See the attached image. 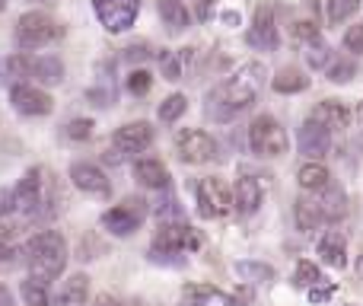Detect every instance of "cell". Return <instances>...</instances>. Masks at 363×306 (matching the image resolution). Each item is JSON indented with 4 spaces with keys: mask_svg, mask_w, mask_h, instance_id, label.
<instances>
[{
    "mask_svg": "<svg viewBox=\"0 0 363 306\" xmlns=\"http://www.w3.org/2000/svg\"><path fill=\"white\" fill-rule=\"evenodd\" d=\"M262 83H264L262 64H245V67H239L230 80H223L220 87L211 89V96H207V115H211L213 121H233L239 112H245V109L255 102Z\"/></svg>",
    "mask_w": 363,
    "mask_h": 306,
    "instance_id": "6da1fadb",
    "label": "cell"
},
{
    "mask_svg": "<svg viewBox=\"0 0 363 306\" xmlns=\"http://www.w3.org/2000/svg\"><path fill=\"white\" fill-rule=\"evenodd\" d=\"M26 265H29V275L38 278V281H55L57 275L67 265V243L57 230H45L38 236H32L26 243Z\"/></svg>",
    "mask_w": 363,
    "mask_h": 306,
    "instance_id": "7a4b0ae2",
    "label": "cell"
},
{
    "mask_svg": "<svg viewBox=\"0 0 363 306\" xmlns=\"http://www.w3.org/2000/svg\"><path fill=\"white\" fill-rule=\"evenodd\" d=\"M201 246V236L185 224H169L160 230L157 243L150 249V258L153 262H166V265H182L179 258L172 256H182V252H194Z\"/></svg>",
    "mask_w": 363,
    "mask_h": 306,
    "instance_id": "3957f363",
    "label": "cell"
},
{
    "mask_svg": "<svg viewBox=\"0 0 363 306\" xmlns=\"http://www.w3.org/2000/svg\"><path fill=\"white\" fill-rule=\"evenodd\" d=\"M287 144H290L287 131L271 115H258L249 125V147L255 156H284L287 153Z\"/></svg>",
    "mask_w": 363,
    "mask_h": 306,
    "instance_id": "277c9868",
    "label": "cell"
},
{
    "mask_svg": "<svg viewBox=\"0 0 363 306\" xmlns=\"http://www.w3.org/2000/svg\"><path fill=\"white\" fill-rule=\"evenodd\" d=\"M61 38V26L42 10H32V13H23L16 23V42L19 48H42V45L55 42Z\"/></svg>",
    "mask_w": 363,
    "mask_h": 306,
    "instance_id": "5b68a950",
    "label": "cell"
},
{
    "mask_svg": "<svg viewBox=\"0 0 363 306\" xmlns=\"http://www.w3.org/2000/svg\"><path fill=\"white\" fill-rule=\"evenodd\" d=\"M13 207L16 217H38L45 211V179L42 169H29L13 188Z\"/></svg>",
    "mask_w": 363,
    "mask_h": 306,
    "instance_id": "8992f818",
    "label": "cell"
},
{
    "mask_svg": "<svg viewBox=\"0 0 363 306\" xmlns=\"http://www.w3.org/2000/svg\"><path fill=\"white\" fill-rule=\"evenodd\" d=\"M147 214H150V207H147L144 198H128L125 204L112 207V211L102 217V226H106L112 236H131V233L144 224Z\"/></svg>",
    "mask_w": 363,
    "mask_h": 306,
    "instance_id": "52a82bcc",
    "label": "cell"
},
{
    "mask_svg": "<svg viewBox=\"0 0 363 306\" xmlns=\"http://www.w3.org/2000/svg\"><path fill=\"white\" fill-rule=\"evenodd\" d=\"M233 207L236 204H233V192L226 188V182L213 179V175L198 182V214L201 217H207V220L226 217Z\"/></svg>",
    "mask_w": 363,
    "mask_h": 306,
    "instance_id": "ba28073f",
    "label": "cell"
},
{
    "mask_svg": "<svg viewBox=\"0 0 363 306\" xmlns=\"http://www.w3.org/2000/svg\"><path fill=\"white\" fill-rule=\"evenodd\" d=\"M140 13V0H96V16L106 32H125Z\"/></svg>",
    "mask_w": 363,
    "mask_h": 306,
    "instance_id": "9c48e42d",
    "label": "cell"
},
{
    "mask_svg": "<svg viewBox=\"0 0 363 306\" xmlns=\"http://www.w3.org/2000/svg\"><path fill=\"white\" fill-rule=\"evenodd\" d=\"M176 151L185 163H191V166H198V163H207L213 160V153H217V144H213V138L207 131H198V128H185V131L176 134Z\"/></svg>",
    "mask_w": 363,
    "mask_h": 306,
    "instance_id": "30bf717a",
    "label": "cell"
},
{
    "mask_svg": "<svg viewBox=\"0 0 363 306\" xmlns=\"http://www.w3.org/2000/svg\"><path fill=\"white\" fill-rule=\"evenodd\" d=\"M10 102H13V109H16L19 115H32V119L48 115L51 109H55L51 96L45 93V89H38V87H29V83H16V87L10 89Z\"/></svg>",
    "mask_w": 363,
    "mask_h": 306,
    "instance_id": "8fae6325",
    "label": "cell"
},
{
    "mask_svg": "<svg viewBox=\"0 0 363 306\" xmlns=\"http://www.w3.org/2000/svg\"><path fill=\"white\" fill-rule=\"evenodd\" d=\"M245 42H249L255 51H274L277 48L281 35H277V26H274V13H271V6H258V10H255V23H252V29L245 32Z\"/></svg>",
    "mask_w": 363,
    "mask_h": 306,
    "instance_id": "7c38bea8",
    "label": "cell"
},
{
    "mask_svg": "<svg viewBox=\"0 0 363 306\" xmlns=\"http://www.w3.org/2000/svg\"><path fill=\"white\" fill-rule=\"evenodd\" d=\"M328 151H332V131L325 125H319V121L306 119L300 128V153H306L313 163H319Z\"/></svg>",
    "mask_w": 363,
    "mask_h": 306,
    "instance_id": "4fadbf2b",
    "label": "cell"
},
{
    "mask_svg": "<svg viewBox=\"0 0 363 306\" xmlns=\"http://www.w3.org/2000/svg\"><path fill=\"white\" fill-rule=\"evenodd\" d=\"M70 179H74V185L80 188V192L96 195V198H108V195H112V185H108L106 173H102L99 166H93V163H74V166H70Z\"/></svg>",
    "mask_w": 363,
    "mask_h": 306,
    "instance_id": "5bb4252c",
    "label": "cell"
},
{
    "mask_svg": "<svg viewBox=\"0 0 363 306\" xmlns=\"http://www.w3.org/2000/svg\"><path fill=\"white\" fill-rule=\"evenodd\" d=\"M112 141L125 156L128 153H144L147 147L153 144V128L147 125V121H131V125H121Z\"/></svg>",
    "mask_w": 363,
    "mask_h": 306,
    "instance_id": "9a60e30c",
    "label": "cell"
},
{
    "mask_svg": "<svg viewBox=\"0 0 363 306\" xmlns=\"http://www.w3.org/2000/svg\"><path fill=\"white\" fill-rule=\"evenodd\" d=\"M233 204H236L239 214H255L262 207V185H258L255 175H239L236 188H233Z\"/></svg>",
    "mask_w": 363,
    "mask_h": 306,
    "instance_id": "2e32d148",
    "label": "cell"
},
{
    "mask_svg": "<svg viewBox=\"0 0 363 306\" xmlns=\"http://www.w3.org/2000/svg\"><path fill=\"white\" fill-rule=\"evenodd\" d=\"M134 179H138L144 188H160V192H166V188H169V169H166L160 160L144 156V160L134 163Z\"/></svg>",
    "mask_w": 363,
    "mask_h": 306,
    "instance_id": "e0dca14e",
    "label": "cell"
},
{
    "mask_svg": "<svg viewBox=\"0 0 363 306\" xmlns=\"http://www.w3.org/2000/svg\"><path fill=\"white\" fill-rule=\"evenodd\" d=\"M313 121H319V125H325L328 131H338V128H347L351 125V112H347L345 102H319V106L313 109V115H309Z\"/></svg>",
    "mask_w": 363,
    "mask_h": 306,
    "instance_id": "ac0fdd59",
    "label": "cell"
},
{
    "mask_svg": "<svg viewBox=\"0 0 363 306\" xmlns=\"http://www.w3.org/2000/svg\"><path fill=\"white\" fill-rule=\"evenodd\" d=\"M29 80H38L45 87H55L64 80V64L55 55H42V58H29Z\"/></svg>",
    "mask_w": 363,
    "mask_h": 306,
    "instance_id": "d6986e66",
    "label": "cell"
},
{
    "mask_svg": "<svg viewBox=\"0 0 363 306\" xmlns=\"http://www.w3.org/2000/svg\"><path fill=\"white\" fill-rule=\"evenodd\" d=\"M315 201H319V207H322L325 224H335V220H341L347 214V195L341 192L338 185H328L325 192L315 195Z\"/></svg>",
    "mask_w": 363,
    "mask_h": 306,
    "instance_id": "ffe728a7",
    "label": "cell"
},
{
    "mask_svg": "<svg viewBox=\"0 0 363 306\" xmlns=\"http://www.w3.org/2000/svg\"><path fill=\"white\" fill-rule=\"evenodd\" d=\"M319 256H322V262L332 265V268H345V265H347V243H345V236H341V233H335V230H328L325 236L319 239Z\"/></svg>",
    "mask_w": 363,
    "mask_h": 306,
    "instance_id": "44dd1931",
    "label": "cell"
},
{
    "mask_svg": "<svg viewBox=\"0 0 363 306\" xmlns=\"http://www.w3.org/2000/svg\"><path fill=\"white\" fill-rule=\"evenodd\" d=\"M294 217H296V226H300L303 233H313L319 230L322 224H325V217H322V207L315 198H300L294 207Z\"/></svg>",
    "mask_w": 363,
    "mask_h": 306,
    "instance_id": "7402d4cb",
    "label": "cell"
},
{
    "mask_svg": "<svg viewBox=\"0 0 363 306\" xmlns=\"http://www.w3.org/2000/svg\"><path fill=\"white\" fill-rule=\"evenodd\" d=\"M296 182H300V188L319 195L332 185V175H328V169L322 166V163H306V166H300V173H296Z\"/></svg>",
    "mask_w": 363,
    "mask_h": 306,
    "instance_id": "603a6c76",
    "label": "cell"
},
{
    "mask_svg": "<svg viewBox=\"0 0 363 306\" xmlns=\"http://www.w3.org/2000/svg\"><path fill=\"white\" fill-rule=\"evenodd\" d=\"M86 297H89V278L74 275L57 294V306H86Z\"/></svg>",
    "mask_w": 363,
    "mask_h": 306,
    "instance_id": "cb8c5ba5",
    "label": "cell"
},
{
    "mask_svg": "<svg viewBox=\"0 0 363 306\" xmlns=\"http://www.w3.org/2000/svg\"><path fill=\"white\" fill-rule=\"evenodd\" d=\"M29 80V55H13L0 61V83H23Z\"/></svg>",
    "mask_w": 363,
    "mask_h": 306,
    "instance_id": "d4e9b609",
    "label": "cell"
},
{
    "mask_svg": "<svg viewBox=\"0 0 363 306\" xmlns=\"http://www.w3.org/2000/svg\"><path fill=\"white\" fill-rule=\"evenodd\" d=\"M160 16H163V23L169 32L188 29V10L179 4V0H160Z\"/></svg>",
    "mask_w": 363,
    "mask_h": 306,
    "instance_id": "484cf974",
    "label": "cell"
},
{
    "mask_svg": "<svg viewBox=\"0 0 363 306\" xmlns=\"http://www.w3.org/2000/svg\"><path fill=\"white\" fill-rule=\"evenodd\" d=\"M163 77L166 80H182L185 77V67L188 61H191V48H182V51H166L163 58Z\"/></svg>",
    "mask_w": 363,
    "mask_h": 306,
    "instance_id": "4316f807",
    "label": "cell"
},
{
    "mask_svg": "<svg viewBox=\"0 0 363 306\" xmlns=\"http://www.w3.org/2000/svg\"><path fill=\"white\" fill-rule=\"evenodd\" d=\"M23 300H26V306H51V288H48V281H38V278H29V281H23Z\"/></svg>",
    "mask_w": 363,
    "mask_h": 306,
    "instance_id": "83f0119b",
    "label": "cell"
},
{
    "mask_svg": "<svg viewBox=\"0 0 363 306\" xmlns=\"http://www.w3.org/2000/svg\"><path fill=\"white\" fill-rule=\"evenodd\" d=\"M236 275L245 278V281H255V284L274 281V268L264 262H236Z\"/></svg>",
    "mask_w": 363,
    "mask_h": 306,
    "instance_id": "f1b7e54d",
    "label": "cell"
},
{
    "mask_svg": "<svg viewBox=\"0 0 363 306\" xmlns=\"http://www.w3.org/2000/svg\"><path fill=\"white\" fill-rule=\"evenodd\" d=\"M309 87V77H303L300 70H281L274 77V89L277 93H303Z\"/></svg>",
    "mask_w": 363,
    "mask_h": 306,
    "instance_id": "f546056e",
    "label": "cell"
},
{
    "mask_svg": "<svg viewBox=\"0 0 363 306\" xmlns=\"http://www.w3.org/2000/svg\"><path fill=\"white\" fill-rule=\"evenodd\" d=\"M153 214H157V220H160L163 226L176 224V220L182 224V207H179V198H176V195H166V198L160 201L157 207H153Z\"/></svg>",
    "mask_w": 363,
    "mask_h": 306,
    "instance_id": "4dcf8cb0",
    "label": "cell"
},
{
    "mask_svg": "<svg viewBox=\"0 0 363 306\" xmlns=\"http://www.w3.org/2000/svg\"><path fill=\"white\" fill-rule=\"evenodd\" d=\"M185 109H188V99L182 93H176V96H166L163 102H160V119L163 121H179L182 115H185Z\"/></svg>",
    "mask_w": 363,
    "mask_h": 306,
    "instance_id": "1f68e13d",
    "label": "cell"
},
{
    "mask_svg": "<svg viewBox=\"0 0 363 306\" xmlns=\"http://www.w3.org/2000/svg\"><path fill=\"white\" fill-rule=\"evenodd\" d=\"M360 10V0H328V23H345Z\"/></svg>",
    "mask_w": 363,
    "mask_h": 306,
    "instance_id": "d6a6232c",
    "label": "cell"
},
{
    "mask_svg": "<svg viewBox=\"0 0 363 306\" xmlns=\"http://www.w3.org/2000/svg\"><path fill=\"white\" fill-rule=\"evenodd\" d=\"M319 281H322V275H319V268H315L313 262H300V265H296V271H294V284H296V288H315Z\"/></svg>",
    "mask_w": 363,
    "mask_h": 306,
    "instance_id": "836d02e7",
    "label": "cell"
},
{
    "mask_svg": "<svg viewBox=\"0 0 363 306\" xmlns=\"http://www.w3.org/2000/svg\"><path fill=\"white\" fill-rule=\"evenodd\" d=\"M354 74H357V64L351 58H341V61H335L328 67V80L332 83H347V80H354Z\"/></svg>",
    "mask_w": 363,
    "mask_h": 306,
    "instance_id": "e575fe53",
    "label": "cell"
},
{
    "mask_svg": "<svg viewBox=\"0 0 363 306\" xmlns=\"http://www.w3.org/2000/svg\"><path fill=\"white\" fill-rule=\"evenodd\" d=\"M306 61H309V67H315V70L328 67V61H332V48H328L325 42H313L309 51H306Z\"/></svg>",
    "mask_w": 363,
    "mask_h": 306,
    "instance_id": "d590c367",
    "label": "cell"
},
{
    "mask_svg": "<svg viewBox=\"0 0 363 306\" xmlns=\"http://www.w3.org/2000/svg\"><path fill=\"white\" fill-rule=\"evenodd\" d=\"M67 138H74V141H89L93 138V121L89 119H74L67 125Z\"/></svg>",
    "mask_w": 363,
    "mask_h": 306,
    "instance_id": "8d00e7d4",
    "label": "cell"
},
{
    "mask_svg": "<svg viewBox=\"0 0 363 306\" xmlns=\"http://www.w3.org/2000/svg\"><path fill=\"white\" fill-rule=\"evenodd\" d=\"M294 38L296 42H319V26L315 23H309V19H303V23H296L294 26Z\"/></svg>",
    "mask_w": 363,
    "mask_h": 306,
    "instance_id": "74e56055",
    "label": "cell"
},
{
    "mask_svg": "<svg viewBox=\"0 0 363 306\" xmlns=\"http://www.w3.org/2000/svg\"><path fill=\"white\" fill-rule=\"evenodd\" d=\"M150 74L147 70H134L131 77H128V89H131L134 96H144V93H150Z\"/></svg>",
    "mask_w": 363,
    "mask_h": 306,
    "instance_id": "f35d334b",
    "label": "cell"
},
{
    "mask_svg": "<svg viewBox=\"0 0 363 306\" xmlns=\"http://www.w3.org/2000/svg\"><path fill=\"white\" fill-rule=\"evenodd\" d=\"M345 48L354 51V55H363V23L351 26V29L345 32Z\"/></svg>",
    "mask_w": 363,
    "mask_h": 306,
    "instance_id": "ab89813d",
    "label": "cell"
},
{
    "mask_svg": "<svg viewBox=\"0 0 363 306\" xmlns=\"http://www.w3.org/2000/svg\"><path fill=\"white\" fill-rule=\"evenodd\" d=\"M335 290H338V288H335L332 281H319L315 288H309V300H313V303H328L335 297Z\"/></svg>",
    "mask_w": 363,
    "mask_h": 306,
    "instance_id": "60d3db41",
    "label": "cell"
},
{
    "mask_svg": "<svg viewBox=\"0 0 363 306\" xmlns=\"http://www.w3.org/2000/svg\"><path fill=\"white\" fill-rule=\"evenodd\" d=\"M125 58L128 64H140V61H147V58H150V45H144V42H138V45H128L125 48Z\"/></svg>",
    "mask_w": 363,
    "mask_h": 306,
    "instance_id": "b9f144b4",
    "label": "cell"
},
{
    "mask_svg": "<svg viewBox=\"0 0 363 306\" xmlns=\"http://www.w3.org/2000/svg\"><path fill=\"white\" fill-rule=\"evenodd\" d=\"M93 306H125L121 300H115V297H108V294H99L96 297V303Z\"/></svg>",
    "mask_w": 363,
    "mask_h": 306,
    "instance_id": "7bdbcfd3",
    "label": "cell"
},
{
    "mask_svg": "<svg viewBox=\"0 0 363 306\" xmlns=\"http://www.w3.org/2000/svg\"><path fill=\"white\" fill-rule=\"evenodd\" d=\"M106 163H121V151H118V147H112V151H106Z\"/></svg>",
    "mask_w": 363,
    "mask_h": 306,
    "instance_id": "ee69618b",
    "label": "cell"
},
{
    "mask_svg": "<svg viewBox=\"0 0 363 306\" xmlns=\"http://www.w3.org/2000/svg\"><path fill=\"white\" fill-rule=\"evenodd\" d=\"M0 306H10V297H6L4 288H0Z\"/></svg>",
    "mask_w": 363,
    "mask_h": 306,
    "instance_id": "f6af8a7d",
    "label": "cell"
},
{
    "mask_svg": "<svg viewBox=\"0 0 363 306\" xmlns=\"http://www.w3.org/2000/svg\"><path fill=\"white\" fill-rule=\"evenodd\" d=\"M357 275H360V278H363V256H360V258H357Z\"/></svg>",
    "mask_w": 363,
    "mask_h": 306,
    "instance_id": "bcb514c9",
    "label": "cell"
},
{
    "mask_svg": "<svg viewBox=\"0 0 363 306\" xmlns=\"http://www.w3.org/2000/svg\"><path fill=\"white\" fill-rule=\"evenodd\" d=\"M357 119L363 121V102H360V106H357Z\"/></svg>",
    "mask_w": 363,
    "mask_h": 306,
    "instance_id": "7dc6e473",
    "label": "cell"
},
{
    "mask_svg": "<svg viewBox=\"0 0 363 306\" xmlns=\"http://www.w3.org/2000/svg\"><path fill=\"white\" fill-rule=\"evenodd\" d=\"M4 6H6V0H0V10H4Z\"/></svg>",
    "mask_w": 363,
    "mask_h": 306,
    "instance_id": "c3c4849f",
    "label": "cell"
},
{
    "mask_svg": "<svg viewBox=\"0 0 363 306\" xmlns=\"http://www.w3.org/2000/svg\"><path fill=\"white\" fill-rule=\"evenodd\" d=\"M351 306H354V303H351Z\"/></svg>",
    "mask_w": 363,
    "mask_h": 306,
    "instance_id": "681fc988",
    "label": "cell"
}]
</instances>
